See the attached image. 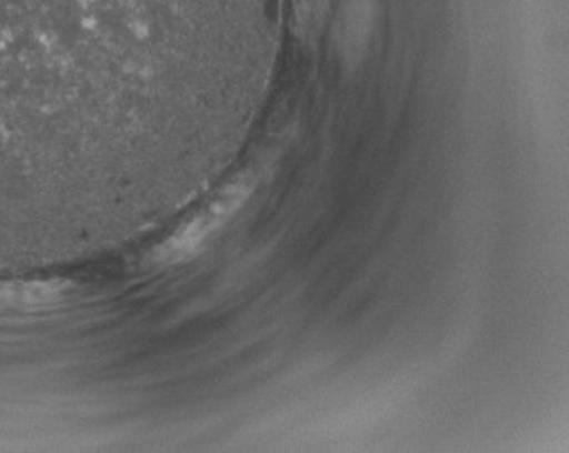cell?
I'll return each instance as SVG.
<instances>
[{
  "instance_id": "3",
  "label": "cell",
  "mask_w": 569,
  "mask_h": 453,
  "mask_svg": "<svg viewBox=\"0 0 569 453\" xmlns=\"http://www.w3.org/2000/svg\"><path fill=\"white\" fill-rule=\"evenodd\" d=\"M345 31L348 37L362 40V34L370 31L373 4L371 0H348Z\"/></svg>"
},
{
  "instance_id": "2",
  "label": "cell",
  "mask_w": 569,
  "mask_h": 453,
  "mask_svg": "<svg viewBox=\"0 0 569 453\" xmlns=\"http://www.w3.org/2000/svg\"><path fill=\"white\" fill-rule=\"evenodd\" d=\"M252 185L254 182L247 175L238 177L231 184L226 185L204 209H200L199 213L191 218L190 222H186L170 240L162 243L161 249L157 251L156 261L177 263L199 251L200 245L237 213L238 208L251 193Z\"/></svg>"
},
{
  "instance_id": "4",
  "label": "cell",
  "mask_w": 569,
  "mask_h": 453,
  "mask_svg": "<svg viewBox=\"0 0 569 453\" xmlns=\"http://www.w3.org/2000/svg\"><path fill=\"white\" fill-rule=\"evenodd\" d=\"M328 0H295L296 17L301 28L313 31L323 22Z\"/></svg>"
},
{
  "instance_id": "1",
  "label": "cell",
  "mask_w": 569,
  "mask_h": 453,
  "mask_svg": "<svg viewBox=\"0 0 569 453\" xmlns=\"http://www.w3.org/2000/svg\"><path fill=\"white\" fill-rule=\"evenodd\" d=\"M168 0H0V175L83 161L110 71L152 48Z\"/></svg>"
}]
</instances>
